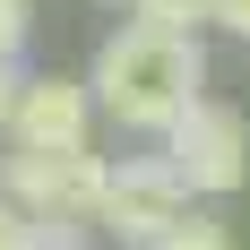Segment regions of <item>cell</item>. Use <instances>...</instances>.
Returning a JSON list of instances; mask_svg holds the SVG:
<instances>
[{
    "label": "cell",
    "mask_w": 250,
    "mask_h": 250,
    "mask_svg": "<svg viewBox=\"0 0 250 250\" xmlns=\"http://www.w3.org/2000/svg\"><path fill=\"white\" fill-rule=\"evenodd\" d=\"M207 26H225V35L250 43V0H207Z\"/></svg>",
    "instance_id": "cell-10"
},
{
    "label": "cell",
    "mask_w": 250,
    "mask_h": 250,
    "mask_svg": "<svg viewBox=\"0 0 250 250\" xmlns=\"http://www.w3.org/2000/svg\"><path fill=\"white\" fill-rule=\"evenodd\" d=\"M181 216H190V190H181V173L164 164V155H121L112 181H104V207H95V225L112 233L121 250L155 242V233L181 225Z\"/></svg>",
    "instance_id": "cell-5"
},
{
    "label": "cell",
    "mask_w": 250,
    "mask_h": 250,
    "mask_svg": "<svg viewBox=\"0 0 250 250\" xmlns=\"http://www.w3.org/2000/svg\"><path fill=\"white\" fill-rule=\"evenodd\" d=\"M138 250H233V225H216V216H181V225H164L155 242H138Z\"/></svg>",
    "instance_id": "cell-7"
},
{
    "label": "cell",
    "mask_w": 250,
    "mask_h": 250,
    "mask_svg": "<svg viewBox=\"0 0 250 250\" xmlns=\"http://www.w3.org/2000/svg\"><path fill=\"white\" fill-rule=\"evenodd\" d=\"M104 181H112V155L78 147V155H0V199L18 216H61V225H86L95 233V207H104Z\"/></svg>",
    "instance_id": "cell-3"
},
{
    "label": "cell",
    "mask_w": 250,
    "mask_h": 250,
    "mask_svg": "<svg viewBox=\"0 0 250 250\" xmlns=\"http://www.w3.org/2000/svg\"><path fill=\"white\" fill-rule=\"evenodd\" d=\"M35 35V0H0V61H18Z\"/></svg>",
    "instance_id": "cell-9"
},
{
    "label": "cell",
    "mask_w": 250,
    "mask_h": 250,
    "mask_svg": "<svg viewBox=\"0 0 250 250\" xmlns=\"http://www.w3.org/2000/svg\"><path fill=\"white\" fill-rule=\"evenodd\" d=\"M0 138L18 155H78L95 147V104H86V78H18V104H9V121H0Z\"/></svg>",
    "instance_id": "cell-4"
},
{
    "label": "cell",
    "mask_w": 250,
    "mask_h": 250,
    "mask_svg": "<svg viewBox=\"0 0 250 250\" xmlns=\"http://www.w3.org/2000/svg\"><path fill=\"white\" fill-rule=\"evenodd\" d=\"M207 95V52L190 35H147V26H121L95 43V69H86V104H95L112 129L129 138H164V129Z\"/></svg>",
    "instance_id": "cell-1"
},
{
    "label": "cell",
    "mask_w": 250,
    "mask_h": 250,
    "mask_svg": "<svg viewBox=\"0 0 250 250\" xmlns=\"http://www.w3.org/2000/svg\"><path fill=\"white\" fill-rule=\"evenodd\" d=\"M129 26H147V35H190V43H199L207 0H129Z\"/></svg>",
    "instance_id": "cell-6"
},
{
    "label": "cell",
    "mask_w": 250,
    "mask_h": 250,
    "mask_svg": "<svg viewBox=\"0 0 250 250\" xmlns=\"http://www.w3.org/2000/svg\"><path fill=\"white\" fill-rule=\"evenodd\" d=\"M95 233L86 225H61V216H18V250H86Z\"/></svg>",
    "instance_id": "cell-8"
},
{
    "label": "cell",
    "mask_w": 250,
    "mask_h": 250,
    "mask_svg": "<svg viewBox=\"0 0 250 250\" xmlns=\"http://www.w3.org/2000/svg\"><path fill=\"white\" fill-rule=\"evenodd\" d=\"M164 164L181 173L190 199H233L250 181V112H233L225 95H199L164 129Z\"/></svg>",
    "instance_id": "cell-2"
},
{
    "label": "cell",
    "mask_w": 250,
    "mask_h": 250,
    "mask_svg": "<svg viewBox=\"0 0 250 250\" xmlns=\"http://www.w3.org/2000/svg\"><path fill=\"white\" fill-rule=\"evenodd\" d=\"M0 250H18V207L0 199Z\"/></svg>",
    "instance_id": "cell-11"
}]
</instances>
